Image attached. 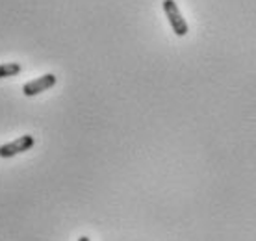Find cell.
Segmentation results:
<instances>
[{"instance_id":"cell-1","label":"cell","mask_w":256,"mask_h":241,"mask_svg":"<svg viewBox=\"0 0 256 241\" xmlns=\"http://www.w3.org/2000/svg\"><path fill=\"white\" fill-rule=\"evenodd\" d=\"M162 6H164V12H166L167 19H169V24H171V28H173V32L176 34L178 38L188 36L190 26H188L186 19L182 17V13H180L176 2H174V0H164Z\"/></svg>"},{"instance_id":"cell-2","label":"cell","mask_w":256,"mask_h":241,"mask_svg":"<svg viewBox=\"0 0 256 241\" xmlns=\"http://www.w3.org/2000/svg\"><path fill=\"white\" fill-rule=\"evenodd\" d=\"M32 146H34V138L30 134H26V136H20L15 141H10V143L0 146V158H13L15 154L26 152Z\"/></svg>"},{"instance_id":"cell-3","label":"cell","mask_w":256,"mask_h":241,"mask_svg":"<svg viewBox=\"0 0 256 241\" xmlns=\"http://www.w3.org/2000/svg\"><path fill=\"white\" fill-rule=\"evenodd\" d=\"M56 82H58V78L54 76V74H43V76L36 78L32 82L24 84V86H22V93H24L26 96H36V95H39V93L46 91V89L54 88Z\"/></svg>"},{"instance_id":"cell-4","label":"cell","mask_w":256,"mask_h":241,"mask_svg":"<svg viewBox=\"0 0 256 241\" xmlns=\"http://www.w3.org/2000/svg\"><path fill=\"white\" fill-rule=\"evenodd\" d=\"M20 64H0V78L17 76L20 72Z\"/></svg>"},{"instance_id":"cell-5","label":"cell","mask_w":256,"mask_h":241,"mask_svg":"<svg viewBox=\"0 0 256 241\" xmlns=\"http://www.w3.org/2000/svg\"><path fill=\"white\" fill-rule=\"evenodd\" d=\"M78 241H90V238H88V236H82V238H80Z\"/></svg>"}]
</instances>
